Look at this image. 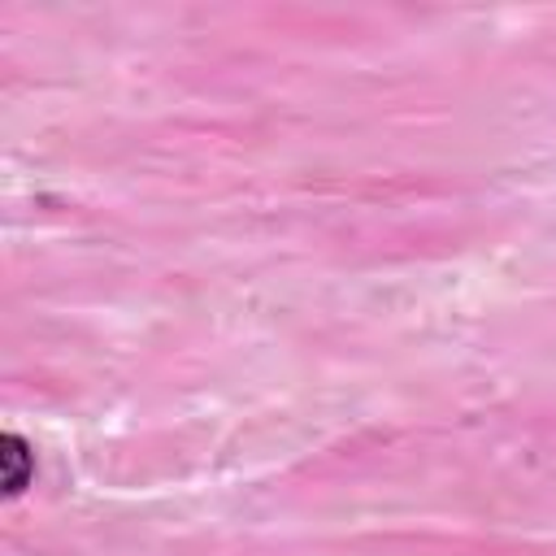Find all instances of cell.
<instances>
[{"label":"cell","mask_w":556,"mask_h":556,"mask_svg":"<svg viewBox=\"0 0 556 556\" xmlns=\"http://www.w3.org/2000/svg\"><path fill=\"white\" fill-rule=\"evenodd\" d=\"M30 482H35V447L17 430H4L0 434V486H4V500H17Z\"/></svg>","instance_id":"obj_1"}]
</instances>
